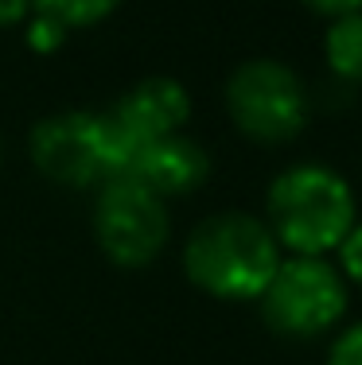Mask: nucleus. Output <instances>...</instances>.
Returning a JSON list of instances; mask_svg holds the SVG:
<instances>
[{"instance_id":"nucleus-6","label":"nucleus","mask_w":362,"mask_h":365,"mask_svg":"<svg viewBox=\"0 0 362 365\" xmlns=\"http://www.w3.org/2000/svg\"><path fill=\"white\" fill-rule=\"evenodd\" d=\"M94 241L114 268H149L171 237L168 202L136 179H109L94 195Z\"/></svg>"},{"instance_id":"nucleus-1","label":"nucleus","mask_w":362,"mask_h":365,"mask_svg":"<svg viewBox=\"0 0 362 365\" xmlns=\"http://www.w3.org/2000/svg\"><path fill=\"white\" fill-rule=\"evenodd\" d=\"M358 222V198L343 171L316 160L288 163L265 190V225L288 257H327Z\"/></svg>"},{"instance_id":"nucleus-16","label":"nucleus","mask_w":362,"mask_h":365,"mask_svg":"<svg viewBox=\"0 0 362 365\" xmlns=\"http://www.w3.org/2000/svg\"><path fill=\"white\" fill-rule=\"evenodd\" d=\"M0 155H4V144H0Z\"/></svg>"},{"instance_id":"nucleus-15","label":"nucleus","mask_w":362,"mask_h":365,"mask_svg":"<svg viewBox=\"0 0 362 365\" xmlns=\"http://www.w3.org/2000/svg\"><path fill=\"white\" fill-rule=\"evenodd\" d=\"M31 16V0H0V28H20Z\"/></svg>"},{"instance_id":"nucleus-3","label":"nucleus","mask_w":362,"mask_h":365,"mask_svg":"<svg viewBox=\"0 0 362 365\" xmlns=\"http://www.w3.org/2000/svg\"><path fill=\"white\" fill-rule=\"evenodd\" d=\"M136 152V140L109 117V109H59L28 133L31 168L55 187L74 190H98L109 179H125Z\"/></svg>"},{"instance_id":"nucleus-9","label":"nucleus","mask_w":362,"mask_h":365,"mask_svg":"<svg viewBox=\"0 0 362 365\" xmlns=\"http://www.w3.org/2000/svg\"><path fill=\"white\" fill-rule=\"evenodd\" d=\"M323 58L339 86L362 90V12L335 16L323 31Z\"/></svg>"},{"instance_id":"nucleus-2","label":"nucleus","mask_w":362,"mask_h":365,"mask_svg":"<svg viewBox=\"0 0 362 365\" xmlns=\"http://www.w3.org/2000/svg\"><path fill=\"white\" fill-rule=\"evenodd\" d=\"M281 245L265 218L249 210H218L187 233L183 276L191 288L222 303H257L269 276L281 264Z\"/></svg>"},{"instance_id":"nucleus-13","label":"nucleus","mask_w":362,"mask_h":365,"mask_svg":"<svg viewBox=\"0 0 362 365\" xmlns=\"http://www.w3.org/2000/svg\"><path fill=\"white\" fill-rule=\"evenodd\" d=\"M327 365H362V319L335 330L327 346Z\"/></svg>"},{"instance_id":"nucleus-4","label":"nucleus","mask_w":362,"mask_h":365,"mask_svg":"<svg viewBox=\"0 0 362 365\" xmlns=\"http://www.w3.org/2000/svg\"><path fill=\"white\" fill-rule=\"evenodd\" d=\"M222 106L249 144L284 148L312 125V90L281 58H246L226 78Z\"/></svg>"},{"instance_id":"nucleus-8","label":"nucleus","mask_w":362,"mask_h":365,"mask_svg":"<svg viewBox=\"0 0 362 365\" xmlns=\"http://www.w3.org/2000/svg\"><path fill=\"white\" fill-rule=\"evenodd\" d=\"M125 179L144 182L149 190H156L164 202L195 195L211 179V152L199 140H191L187 133L160 136V140L141 144V152L133 160V171Z\"/></svg>"},{"instance_id":"nucleus-7","label":"nucleus","mask_w":362,"mask_h":365,"mask_svg":"<svg viewBox=\"0 0 362 365\" xmlns=\"http://www.w3.org/2000/svg\"><path fill=\"white\" fill-rule=\"evenodd\" d=\"M195 113L191 90L171 74H149L141 82H133L125 93L114 101L109 117L136 140V148L160 140L171 133H187V120Z\"/></svg>"},{"instance_id":"nucleus-14","label":"nucleus","mask_w":362,"mask_h":365,"mask_svg":"<svg viewBox=\"0 0 362 365\" xmlns=\"http://www.w3.org/2000/svg\"><path fill=\"white\" fill-rule=\"evenodd\" d=\"M300 4L316 16H327V20L347 16V12H362V0H300Z\"/></svg>"},{"instance_id":"nucleus-5","label":"nucleus","mask_w":362,"mask_h":365,"mask_svg":"<svg viewBox=\"0 0 362 365\" xmlns=\"http://www.w3.org/2000/svg\"><path fill=\"white\" fill-rule=\"evenodd\" d=\"M351 284L327 257H281L277 272L257 295L265 327L288 342H312L347 319Z\"/></svg>"},{"instance_id":"nucleus-10","label":"nucleus","mask_w":362,"mask_h":365,"mask_svg":"<svg viewBox=\"0 0 362 365\" xmlns=\"http://www.w3.org/2000/svg\"><path fill=\"white\" fill-rule=\"evenodd\" d=\"M121 8V0H31V12L47 16V20L63 24L66 31L98 28Z\"/></svg>"},{"instance_id":"nucleus-11","label":"nucleus","mask_w":362,"mask_h":365,"mask_svg":"<svg viewBox=\"0 0 362 365\" xmlns=\"http://www.w3.org/2000/svg\"><path fill=\"white\" fill-rule=\"evenodd\" d=\"M20 28H24V43H28L36 55H55V51H63L66 39H71V31H66L63 24L47 20V16H39V12H31Z\"/></svg>"},{"instance_id":"nucleus-12","label":"nucleus","mask_w":362,"mask_h":365,"mask_svg":"<svg viewBox=\"0 0 362 365\" xmlns=\"http://www.w3.org/2000/svg\"><path fill=\"white\" fill-rule=\"evenodd\" d=\"M335 268L343 272V280L351 288H362V222L351 225V233L335 249Z\"/></svg>"}]
</instances>
